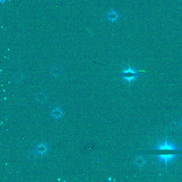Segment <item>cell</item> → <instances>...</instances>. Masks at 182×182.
<instances>
[{"mask_svg": "<svg viewBox=\"0 0 182 182\" xmlns=\"http://www.w3.org/2000/svg\"><path fill=\"white\" fill-rule=\"evenodd\" d=\"M178 155V154L173 153L168 154H156L155 156L160 161L164 162L165 163L166 168L167 169V166L168 162L173 160Z\"/></svg>", "mask_w": 182, "mask_h": 182, "instance_id": "3", "label": "cell"}, {"mask_svg": "<svg viewBox=\"0 0 182 182\" xmlns=\"http://www.w3.org/2000/svg\"><path fill=\"white\" fill-rule=\"evenodd\" d=\"M47 99V96H46V95L42 92H41L40 94H38L37 96V102L43 104L45 102L46 100Z\"/></svg>", "mask_w": 182, "mask_h": 182, "instance_id": "8", "label": "cell"}, {"mask_svg": "<svg viewBox=\"0 0 182 182\" xmlns=\"http://www.w3.org/2000/svg\"><path fill=\"white\" fill-rule=\"evenodd\" d=\"M1 2L3 3L4 2V0H1Z\"/></svg>", "mask_w": 182, "mask_h": 182, "instance_id": "13", "label": "cell"}, {"mask_svg": "<svg viewBox=\"0 0 182 182\" xmlns=\"http://www.w3.org/2000/svg\"><path fill=\"white\" fill-rule=\"evenodd\" d=\"M51 117L55 119H60L63 115V111L62 109L59 107L54 108L51 111L50 113Z\"/></svg>", "mask_w": 182, "mask_h": 182, "instance_id": "6", "label": "cell"}, {"mask_svg": "<svg viewBox=\"0 0 182 182\" xmlns=\"http://www.w3.org/2000/svg\"><path fill=\"white\" fill-rule=\"evenodd\" d=\"M177 126H178V125L176 123H175V122H173V123H171V130H175V129H176L177 128Z\"/></svg>", "mask_w": 182, "mask_h": 182, "instance_id": "12", "label": "cell"}, {"mask_svg": "<svg viewBox=\"0 0 182 182\" xmlns=\"http://www.w3.org/2000/svg\"><path fill=\"white\" fill-rule=\"evenodd\" d=\"M115 76L123 77L125 81H127L130 85L132 81H134L136 77H140V74H139L135 68L129 66L128 68L123 70L121 73L114 74Z\"/></svg>", "mask_w": 182, "mask_h": 182, "instance_id": "1", "label": "cell"}, {"mask_svg": "<svg viewBox=\"0 0 182 182\" xmlns=\"http://www.w3.org/2000/svg\"><path fill=\"white\" fill-rule=\"evenodd\" d=\"M60 73H61L60 70L56 67L52 68L51 70V74L52 77H58L60 74Z\"/></svg>", "mask_w": 182, "mask_h": 182, "instance_id": "10", "label": "cell"}, {"mask_svg": "<svg viewBox=\"0 0 182 182\" xmlns=\"http://www.w3.org/2000/svg\"><path fill=\"white\" fill-rule=\"evenodd\" d=\"M23 78V74L21 73H17L14 75L13 76V79L15 82L18 83L21 81Z\"/></svg>", "mask_w": 182, "mask_h": 182, "instance_id": "9", "label": "cell"}, {"mask_svg": "<svg viewBox=\"0 0 182 182\" xmlns=\"http://www.w3.org/2000/svg\"><path fill=\"white\" fill-rule=\"evenodd\" d=\"M145 161L144 159L142 158V157H139L138 158H137L135 161V163L136 165L138 167H141L144 165L145 163Z\"/></svg>", "mask_w": 182, "mask_h": 182, "instance_id": "11", "label": "cell"}, {"mask_svg": "<svg viewBox=\"0 0 182 182\" xmlns=\"http://www.w3.org/2000/svg\"><path fill=\"white\" fill-rule=\"evenodd\" d=\"M38 153L36 150H31L29 151L28 153L27 154V159L30 161H33L37 158Z\"/></svg>", "mask_w": 182, "mask_h": 182, "instance_id": "7", "label": "cell"}, {"mask_svg": "<svg viewBox=\"0 0 182 182\" xmlns=\"http://www.w3.org/2000/svg\"><path fill=\"white\" fill-rule=\"evenodd\" d=\"M120 14L118 12L115 10H111L108 12L106 14V18L108 21L112 23L116 21L119 18Z\"/></svg>", "mask_w": 182, "mask_h": 182, "instance_id": "4", "label": "cell"}, {"mask_svg": "<svg viewBox=\"0 0 182 182\" xmlns=\"http://www.w3.org/2000/svg\"><path fill=\"white\" fill-rule=\"evenodd\" d=\"M181 125L182 127V119H181Z\"/></svg>", "mask_w": 182, "mask_h": 182, "instance_id": "14", "label": "cell"}, {"mask_svg": "<svg viewBox=\"0 0 182 182\" xmlns=\"http://www.w3.org/2000/svg\"><path fill=\"white\" fill-rule=\"evenodd\" d=\"M154 150H170V151H179L182 152V150H179L175 145L173 143L167 142V136H166L165 141L158 145L157 148L154 149Z\"/></svg>", "mask_w": 182, "mask_h": 182, "instance_id": "2", "label": "cell"}, {"mask_svg": "<svg viewBox=\"0 0 182 182\" xmlns=\"http://www.w3.org/2000/svg\"><path fill=\"white\" fill-rule=\"evenodd\" d=\"M35 150L37 152L38 154L43 155L47 152V151L48 150V147L46 144L42 143H40L37 145L35 148Z\"/></svg>", "mask_w": 182, "mask_h": 182, "instance_id": "5", "label": "cell"}]
</instances>
